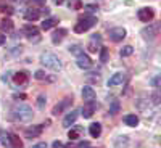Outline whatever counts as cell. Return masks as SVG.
Masks as SVG:
<instances>
[{
  "label": "cell",
  "instance_id": "38",
  "mask_svg": "<svg viewBox=\"0 0 161 148\" xmlns=\"http://www.w3.org/2000/svg\"><path fill=\"white\" fill-rule=\"evenodd\" d=\"M86 8H87L89 11H93V10H98V7H97V5H86Z\"/></svg>",
  "mask_w": 161,
  "mask_h": 148
},
{
  "label": "cell",
  "instance_id": "34",
  "mask_svg": "<svg viewBox=\"0 0 161 148\" xmlns=\"http://www.w3.org/2000/svg\"><path fill=\"white\" fill-rule=\"evenodd\" d=\"M152 98H153V103H155V105H158V103H159V92H158V90L152 95Z\"/></svg>",
  "mask_w": 161,
  "mask_h": 148
},
{
  "label": "cell",
  "instance_id": "35",
  "mask_svg": "<svg viewBox=\"0 0 161 148\" xmlns=\"http://www.w3.org/2000/svg\"><path fill=\"white\" fill-rule=\"evenodd\" d=\"M152 84H153V87H156V89L159 87V76H156V77L152 80Z\"/></svg>",
  "mask_w": 161,
  "mask_h": 148
},
{
  "label": "cell",
  "instance_id": "10",
  "mask_svg": "<svg viewBox=\"0 0 161 148\" xmlns=\"http://www.w3.org/2000/svg\"><path fill=\"white\" fill-rule=\"evenodd\" d=\"M76 64L80 69H89V68H92V60H90L89 55H86V53H80V55L76 57Z\"/></svg>",
  "mask_w": 161,
  "mask_h": 148
},
{
  "label": "cell",
  "instance_id": "7",
  "mask_svg": "<svg viewBox=\"0 0 161 148\" xmlns=\"http://www.w3.org/2000/svg\"><path fill=\"white\" fill-rule=\"evenodd\" d=\"M24 34L29 39V42H39L40 40V32L36 26H29V24L24 26Z\"/></svg>",
  "mask_w": 161,
  "mask_h": 148
},
{
  "label": "cell",
  "instance_id": "9",
  "mask_svg": "<svg viewBox=\"0 0 161 148\" xmlns=\"http://www.w3.org/2000/svg\"><path fill=\"white\" fill-rule=\"evenodd\" d=\"M73 105V98H64V100H61L60 103H57L55 106H53V110H52V114L53 116H58V114H61L68 106H71Z\"/></svg>",
  "mask_w": 161,
  "mask_h": 148
},
{
  "label": "cell",
  "instance_id": "26",
  "mask_svg": "<svg viewBox=\"0 0 161 148\" xmlns=\"http://www.w3.org/2000/svg\"><path fill=\"white\" fill-rule=\"evenodd\" d=\"M132 53H134V48H132L130 45H124L123 48H121L119 55H121V57H130Z\"/></svg>",
  "mask_w": 161,
  "mask_h": 148
},
{
  "label": "cell",
  "instance_id": "45",
  "mask_svg": "<svg viewBox=\"0 0 161 148\" xmlns=\"http://www.w3.org/2000/svg\"><path fill=\"white\" fill-rule=\"evenodd\" d=\"M87 148H90V146H87Z\"/></svg>",
  "mask_w": 161,
  "mask_h": 148
},
{
  "label": "cell",
  "instance_id": "37",
  "mask_svg": "<svg viewBox=\"0 0 161 148\" xmlns=\"http://www.w3.org/2000/svg\"><path fill=\"white\" fill-rule=\"evenodd\" d=\"M32 148H47V143H44V142H40V143H37V145H34Z\"/></svg>",
  "mask_w": 161,
  "mask_h": 148
},
{
  "label": "cell",
  "instance_id": "43",
  "mask_svg": "<svg viewBox=\"0 0 161 148\" xmlns=\"http://www.w3.org/2000/svg\"><path fill=\"white\" fill-rule=\"evenodd\" d=\"M15 98H26L24 93H21V95H15Z\"/></svg>",
  "mask_w": 161,
  "mask_h": 148
},
{
  "label": "cell",
  "instance_id": "11",
  "mask_svg": "<svg viewBox=\"0 0 161 148\" xmlns=\"http://www.w3.org/2000/svg\"><path fill=\"white\" fill-rule=\"evenodd\" d=\"M28 80H29V73H26V71H18L13 74V82L16 85H26Z\"/></svg>",
  "mask_w": 161,
  "mask_h": 148
},
{
  "label": "cell",
  "instance_id": "23",
  "mask_svg": "<svg viewBox=\"0 0 161 148\" xmlns=\"http://www.w3.org/2000/svg\"><path fill=\"white\" fill-rule=\"evenodd\" d=\"M57 24H58V18H45L44 23L40 24V28H42L44 31H48V29L53 28V26H57Z\"/></svg>",
  "mask_w": 161,
  "mask_h": 148
},
{
  "label": "cell",
  "instance_id": "5",
  "mask_svg": "<svg viewBox=\"0 0 161 148\" xmlns=\"http://www.w3.org/2000/svg\"><path fill=\"white\" fill-rule=\"evenodd\" d=\"M108 36H110V40H113V42H121L127 36V31L124 28H121V26H118V28H111L108 31Z\"/></svg>",
  "mask_w": 161,
  "mask_h": 148
},
{
  "label": "cell",
  "instance_id": "20",
  "mask_svg": "<svg viewBox=\"0 0 161 148\" xmlns=\"http://www.w3.org/2000/svg\"><path fill=\"white\" fill-rule=\"evenodd\" d=\"M89 134H90V137L93 139H98L102 135V124L100 123H92L89 126Z\"/></svg>",
  "mask_w": 161,
  "mask_h": 148
},
{
  "label": "cell",
  "instance_id": "1",
  "mask_svg": "<svg viewBox=\"0 0 161 148\" xmlns=\"http://www.w3.org/2000/svg\"><path fill=\"white\" fill-rule=\"evenodd\" d=\"M34 118V111L31 106L24 105V103H19V105H15L11 110V119L18 121V123H28Z\"/></svg>",
  "mask_w": 161,
  "mask_h": 148
},
{
  "label": "cell",
  "instance_id": "16",
  "mask_svg": "<svg viewBox=\"0 0 161 148\" xmlns=\"http://www.w3.org/2000/svg\"><path fill=\"white\" fill-rule=\"evenodd\" d=\"M77 116H79V111L77 110H73L71 113H68L64 116V119H63V127H71L74 123H76V119H77Z\"/></svg>",
  "mask_w": 161,
  "mask_h": 148
},
{
  "label": "cell",
  "instance_id": "24",
  "mask_svg": "<svg viewBox=\"0 0 161 148\" xmlns=\"http://www.w3.org/2000/svg\"><path fill=\"white\" fill-rule=\"evenodd\" d=\"M10 148H23V142L19 140L18 135H15V134H10Z\"/></svg>",
  "mask_w": 161,
  "mask_h": 148
},
{
  "label": "cell",
  "instance_id": "17",
  "mask_svg": "<svg viewBox=\"0 0 161 148\" xmlns=\"http://www.w3.org/2000/svg\"><path fill=\"white\" fill-rule=\"evenodd\" d=\"M66 34H68V31H66L64 28H58V29H55V31H53V34H52V42L53 44H60L61 42V40L66 37Z\"/></svg>",
  "mask_w": 161,
  "mask_h": 148
},
{
  "label": "cell",
  "instance_id": "41",
  "mask_svg": "<svg viewBox=\"0 0 161 148\" xmlns=\"http://www.w3.org/2000/svg\"><path fill=\"white\" fill-rule=\"evenodd\" d=\"M2 11H5V13H13V10L10 8V7H3V10Z\"/></svg>",
  "mask_w": 161,
  "mask_h": 148
},
{
  "label": "cell",
  "instance_id": "39",
  "mask_svg": "<svg viewBox=\"0 0 161 148\" xmlns=\"http://www.w3.org/2000/svg\"><path fill=\"white\" fill-rule=\"evenodd\" d=\"M5 42H7V37H5L3 34H0V47H2Z\"/></svg>",
  "mask_w": 161,
  "mask_h": 148
},
{
  "label": "cell",
  "instance_id": "8",
  "mask_svg": "<svg viewBox=\"0 0 161 148\" xmlns=\"http://www.w3.org/2000/svg\"><path fill=\"white\" fill-rule=\"evenodd\" d=\"M42 130H44V124H39V126H31V127H28L24 130V137L26 139H37L40 134H42Z\"/></svg>",
  "mask_w": 161,
  "mask_h": 148
},
{
  "label": "cell",
  "instance_id": "27",
  "mask_svg": "<svg viewBox=\"0 0 161 148\" xmlns=\"http://www.w3.org/2000/svg\"><path fill=\"white\" fill-rule=\"evenodd\" d=\"M69 52L73 53V55H80V53H84V50H82V47L80 45H77V44H74V45H69Z\"/></svg>",
  "mask_w": 161,
  "mask_h": 148
},
{
  "label": "cell",
  "instance_id": "40",
  "mask_svg": "<svg viewBox=\"0 0 161 148\" xmlns=\"http://www.w3.org/2000/svg\"><path fill=\"white\" fill-rule=\"evenodd\" d=\"M87 146H90V145H89V142H80L77 148H87Z\"/></svg>",
  "mask_w": 161,
  "mask_h": 148
},
{
  "label": "cell",
  "instance_id": "13",
  "mask_svg": "<svg viewBox=\"0 0 161 148\" xmlns=\"http://www.w3.org/2000/svg\"><path fill=\"white\" fill-rule=\"evenodd\" d=\"M126 80V74L124 73H116L110 77L108 80V87H118V85H123V82Z\"/></svg>",
  "mask_w": 161,
  "mask_h": 148
},
{
  "label": "cell",
  "instance_id": "2",
  "mask_svg": "<svg viewBox=\"0 0 161 148\" xmlns=\"http://www.w3.org/2000/svg\"><path fill=\"white\" fill-rule=\"evenodd\" d=\"M40 63H42L45 68L53 69V71H60L63 68L60 58L55 55V53H50V52H44L42 55H40Z\"/></svg>",
  "mask_w": 161,
  "mask_h": 148
},
{
  "label": "cell",
  "instance_id": "28",
  "mask_svg": "<svg viewBox=\"0 0 161 148\" xmlns=\"http://www.w3.org/2000/svg\"><path fill=\"white\" fill-rule=\"evenodd\" d=\"M79 135H80V129H71L68 132V139L69 140H76V139H79Z\"/></svg>",
  "mask_w": 161,
  "mask_h": 148
},
{
  "label": "cell",
  "instance_id": "33",
  "mask_svg": "<svg viewBox=\"0 0 161 148\" xmlns=\"http://www.w3.org/2000/svg\"><path fill=\"white\" fill-rule=\"evenodd\" d=\"M52 146H53V148H69V145H64V143H61V142H53Z\"/></svg>",
  "mask_w": 161,
  "mask_h": 148
},
{
  "label": "cell",
  "instance_id": "29",
  "mask_svg": "<svg viewBox=\"0 0 161 148\" xmlns=\"http://www.w3.org/2000/svg\"><path fill=\"white\" fill-rule=\"evenodd\" d=\"M0 139H2V143H3L5 146L10 145V134H8V132L2 130V132H0Z\"/></svg>",
  "mask_w": 161,
  "mask_h": 148
},
{
  "label": "cell",
  "instance_id": "31",
  "mask_svg": "<svg viewBox=\"0 0 161 148\" xmlns=\"http://www.w3.org/2000/svg\"><path fill=\"white\" fill-rule=\"evenodd\" d=\"M45 103H47V98H45L44 95H39V98H37V106H39L40 110L45 106Z\"/></svg>",
  "mask_w": 161,
  "mask_h": 148
},
{
  "label": "cell",
  "instance_id": "32",
  "mask_svg": "<svg viewBox=\"0 0 161 148\" xmlns=\"http://www.w3.org/2000/svg\"><path fill=\"white\" fill-rule=\"evenodd\" d=\"M31 3H32V7L34 8H37V7H45V0H31Z\"/></svg>",
  "mask_w": 161,
  "mask_h": 148
},
{
  "label": "cell",
  "instance_id": "22",
  "mask_svg": "<svg viewBox=\"0 0 161 148\" xmlns=\"http://www.w3.org/2000/svg\"><path fill=\"white\" fill-rule=\"evenodd\" d=\"M124 123L129 127H136V126H139V116L137 114H126L124 116Z\"/></svg>",
  "mask_w": 161,
  "mask_h": 148
},
{
  "label": "cell",
  "instance_id": "36",
  "mask_svg": "<svg viewBox=\"0 0 161 148\" xmlns=\"http://www.w3.org/2000/svg\"><path fill=\"white\" fill-rule=\"evenodd\" d=\"M40 15H50V8H47V7H42V10H40Z\"/></svg>",
  "mask_w": 161,
  "mask_h": 148
},
{
  "label": "cell",
  "instance_id": "6",
  "mask_svg": "<svg viewBox=\"0 0 161 148\" xmlns=\"http://www.w3.org/2000/svg\"><path fill=\"white\" fill-rule=\"evenodd\" d=\"M137 16L142 23H150L153 18H155V10L150 8V7H145V8H140L139 13H137Z\"/></svg>",
  "mask_w": 161,
  "mask_h": 148
},
{
  "label": "cell",
  "instance_id": "25",
  "mask_svg": "<svg viewBox=\"0 0 161 148\" xmlns=\"http://www.w3.org/2000/svg\"><path fill=\"white\" fill-rule=\"evenodd\" d=\"M108 58H110V50L106 48V47H102L100 48V61L102 63H106V61H108Z\"/></svg>",
  "mask_w": 161,
  "mask_h": 148
},
{
  "label": "cell",
  "instance_id": "12",
  "mask_svg": "<svg viewBox=\"0 0 161 148\" xmlns=\"http://www.w3.org/2000/svg\"><path fill=\"white\" fill-rule=\"evenodd\" d=\"M34 77H36L37 80H40V82H55V76L45 73L44 69H37V71L34 73Z\"/></svg>",
  "mask_w": 161,
  "mask_h": 148
},
{
  "label": "cell",
  "instance_id": "4",
  "mask_svg": "<svg viewBox=\"0 0 161 148\" xmlns=\"http://www.w3.org/2000/svg\"><path fill=\"white\" fill-rule=\"evenodd\" d=\"M102 48V36L100 34H92V37L89 39V44H87V50L90 53H97Z\"/></svg>",
  "mask_w": 161,
  "mask_h": 148
},
{
  "label": "cell",
  "instance_id": "19",
  "mask_svg": "<svg viewBox=\"0 0 161 148\" xmlns=\"http://www.w3.org/2000/svg\"><path fill=\"white\" fill-rule=\"evenodd\" d=\"M24 18L28 19V21H37V19L40 18V10H37V8H34V7L28 8V10L24 11Z\"/></svg>",
  "mask_w": 161,
  "mask_h": 148
},
{
  "label": "cell",
  "instance_id": "42",
  "mask_svg": "<svg viewBox=\"0 0 161 148\" xmlns=\"http://www.w3.org/2000/svg\"><path fill=\"white\" fill-rule=\"evenodd\" d=\"M53 2H55V5H61V3L64 2V0H53Z\"/></svg>",
  "mask_w": 161,
  "mask_h": 148
},
{
  "label": "cell",
  "instance_id": "30",
  "mask_svg": "<svg viewBox=\"0 0 161 148\" xmlns=\"http://www.w3.org/2000/svg\"><path fill=\"white\" fill-rule=\"evenodd\" d=\"M119 111V101L118 100H113L111 105H110V114H116Z\"/></svg>",
  "mask_w": 161,
  "mask_h": 148
},
{
  "label": "cell",
  "instance_id": "14",
  "mask_svg": "<svg viewBox=\"0 0 161 148\" xmlns=\"http://www.w3.org/2000/svg\"><path fill=\"white\" fill-rule=\"evenodd\" d=\"M95 110H97V103L95 101H87L82 106V110H80V114H82L86 119H89V118H92V114H93Z\"/></svg>",
  "mask_w": 161,
  "mask_h": 148
},
{
  "label": "cell",
  "instance_id": "15",
  "mask_svg": "<svg viewBox=\"0 0 161 148\" xmlns=\"http://www.w3.org/2000/svg\"><path fill=\"white\" fill-rule=\"evenodd\" d=\"M97 95H95V90H93L90 85H84L82 87V100L87 103V101H95Z\"/></svg>",
  "mask_w": 161,
  "mask_h": 148
},
{
  "label": "cell",
  "instance_id": "18",
  "mask_svg": "<svg viewBox=\"0 0 161 148\" xmlns=\"http://www.w3.org/2000/svg\"><path fill=\"white\" fill-rule=\"evenodd\" d=\"M156 32H158V26H148V28L142 29V36L147 40H153L156 37Z\"/></svg>",
  "mask_w": 161,
  "mask_h": 148
},
{
  "label": "cell",
  "instance_id": "44",
  "mask_svg": "<svg viewBox=\"0 0 161 148\" xmlns=\"http://www.w3.org/2000/svg\"><path fill=\"white\" fill-rule=\"evenodd\" d=\"M13 2H16V3H24V2H28V0H13Z\"/></svg>",
  "mask_w": 161,
  "mask_h": 148
},
{
  "label": "cell",
  "instance_id": "3",
  "mask_svg": "<svg viewBox=\"0 0 161 148\" xmlns=\"http://www.w3.org/2000/svg\"><path fill=\"white\" fill-rule=\"evenodd\" d=\"M97 24V18L95 16H80L79 18V21L76 23V26H74V32H77V34H84V32H87L90 28H93V26Z\"/></svg>",
  "mask_w": 161,
  "mask_h": 148
},
{
  "label": "cell",
  "instance_id": "21",
  "mask_svg": "<svg viewBox=\"0 0 161 148\" xmlns=\"http://www.w3.org/2000/svg\"><path fill=\"white\" fill-rule=\"evenodd\" d=\"M13 28H15V24H13V21L10 18H3L2 21H0V29H2L3 32H11Z\"/></svg>",
  "mask_w": 161,
  "mask_h": 148
}]
</instances>
